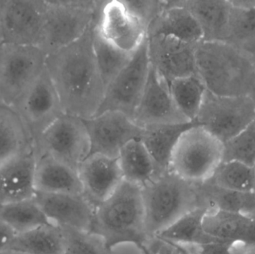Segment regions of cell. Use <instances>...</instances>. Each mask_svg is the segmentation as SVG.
Returning <instances> with one entry per match:
<instances>
[{
	"label": "cell",
	"instance_id": "31",
	"mask_svg": "<svg viewBox=\"0 0 255 254\" xmlns=\"http://www.w3.org/2000/svg\"><path fill=\"white\" fill-rule=\"evenodd\" d=\"M169 86L180 113L189 122H194L207 90L200 78L198 76L180 78L172 81Z\"/></svg>",
	"mask_w": 255,
	"mask_h": 254
},
{
	"label": "cell",
	"instance_id": "22",
	"mask_svg": "<svg viewBox=\"0 0 255 254\" xmlns=\"http://www.w3.org/2000/svg\"><path fill=\"white\" fill-rule=\"evenodd\" d=\"M194 16L202 41L226 42L232 4L227 0H175Z\"/></svg>",
	"mask_w": 255,
	"mask_h": 254
},
{
	"label": "cell",
	"instance_id": "7",
	"mask_svg": "<svg viewBox=\"0 0 255 254\" xmlns=\"http://www.w3.org/2000/svg\"><path fill=\"white\" fill-rule=\"evenodd\" d=\"M47 55L35 46L0 47V99L11 107L46 70Z\"/></svg>",
	"mask_w": 255,
	"mask_h": 254
},
{
	"label": "cell",
	"instance_id": "4",
	"mask_svg": "<svg viewBox=\"0 0 255 254\" xmlns=\"http://www.w3.org/2000/svg\"><path fill=\"white\" fill-rule=\"evenodd\" d=\"M141 189L148 237L158 235L189 212L205 207L201 201L197 183L170 171L154 177Z\"/></svg>",
	"mask_w": 255,
	"mask_h": 254
},
{
	"label": "cell",
	"instance_id": "17",
	"mask_svg": "<svg viewBox=\"0 0 255 254\" xmlns=\"http://www.w3.org/2000/svg\"><path fill=\"white\" fill-rule=\"evenodd\" d=\"M82 194L96 207L107 199L124 181L118 158L90 155L78 168Z\"/></svg>",
	"mask_w": 255,
	"mask_h": 254
},
{
	"label": "cell",
	"instance_id": "25",
	"mask_svg": "<svg viewBox=\"0 0 255 254\" xmlns=\"http://www.w3.org/2000/svg\"><path fill=\"white\" fill-rule=\"evenodd\" d=\"M65 247L62 228L49 223L16 234L7 249L25 254H64Z\"/></svg>",
	"mask_w": 255,
	"mask_h": 254
},
{
	"label": "cell",
	"instance_id": "18",
	"mask_svg": "<svg viewBox=\"0 0 255 254\" xmlns=\"http://www.w3.org/2000/svg\"><path fill=\"white\" fill-rule=\"evenodd\" d=\"M36 163L32 143L0 166V204L34 198Z\"/></svg>",
	"mask_w": 255,
	"mask_h": 254
},
{
	"label": "cell",
	"instance_id": "21",
	"mask_svg": "<svg viewBox=\"0 0 255 254\" xmlns=\"http://www.w3.org/2000/svg\"><path fill=\"white\" fill-rule=\"evenodd\" d=\"M165 36L196 45L202 41V32L192 13L175 0L167 1L166 9L147 30V37Z\"/></svg>",
	"mask_w": 255,
	"mask_h": 254
},
{
	"label": "cell",
	"instance_id": "1",
	"mask_svg": "<svg viewBox=\"0 0 255 254\" xmlns=\"http://www.w3.org/2000/svg\"><path fill=\"white\" fill-rule=\"evenodd\" d=\"M99 19L80 39L46 57V70L58 92L63 111L82 119L97 114L106 89L93 46L94 28Z\"/></svg>",
	"mask_w": 255,
	"mask_h": 254
},
{
	"label": "cell",
	"instance_id": "36",
	"mask_svg": "<svg viewBox=\"0 0 255 254\" xmlns=\"http://www.w3.org/2000/svg\"><path fill=\"white\" fill-rule=\"evenodd\" d=\"M65 236L64 254H109L103 237L91 231L61 228Z\"/></svg>",
	"mask_w": 255,
	"mask_h": 254
},
{
	"label": "cell",
	"instance_id": "3",
	"mask_svg": "<svg viewBox=\"0 0 255 254\" xmlns=\"http://www.w3.org/2000/svg\"><path fill=\"white\" fill-rule=\"evenodd\" d=\"M91 232L103 237L109 250L123 243L140 246L148 237L141 187L124 180L96 207Z\"/></svg>",
	"mask_w": 255,
	"mask_h": 254
},
{
	"label": "cell",
	"instance_id": "27",
	"mask_svg": "<svg viewBox=\"0 0 255 254\" xmlns=\"http://www.w3.org/2000/svg\"><path fill=\"white\" fill-rule=\"evenodd\" d=\"M202 204L210 210L239 213L255 218V192L223 189L209 181L197 183Z\"/></svg>",
	"mask_w": 255,
	"mask_h": 254
},
{
	"label": "cell",
	"instance_id": "40",
	"mask_svg": "<svg viewBox=\"0 0 255 254\" xmlns=\"http://www.w3.org/2000/svg\"><path fill=\"white\" fill-rule=\"evenodd\" d=\"M15 236L16 234L11 229L0 222V252L8 248Z\"/></svg>",
	"mask_w": 255,
	"mask_h": 254
},
{
	"label": "cell",
	"instance_id": "16",
	"mask_svg": "<svg viewBox=\"0 0 255 254\" xmlns=\"http://www.w3.org/2000/svg\"><path fill=\"white\" fill-rule=\"evenodd\" d=\"M151 67L168 85L180 78L198 76L195 46L173 37H147Z\"/></svg>",
	"mask_w": 255,
	"mask_h": 254
},
{
	"label": "cell",
	"instance_id": "23",
	"mask_svg": "<svg viewBox=\"0 0 255 254\" xmlns=\"http://www.w3.org/2000/svg\"><path fill=\"white\" fill-rule=\"evenodd\" d=\"M35 187L43 193L82 194L77 170L46 155H37Z\"/></svg>",
	"mask_w": 255,
	"mask_h": 254
},
{
	"label": "cell",
	"instance_id": "45",
	"mask_svg": "<svg viewBox=\"0 0 255 254\" xmlns=\"http://www.w3.org/2000/svg\"><path fill=\"white\" fill-rule=\"evenodd\" d=\"M3 44H4V43H3L2 37H1V32H0V47H1Z\"/></svg>",
	"mask_w": 255,
	"mask_h": 254
},
{
	"label": "cell",
	"instance_id": "26",
	"mask_svg": "<svg viewBox=\"0 0 255 254\" xmlns=\"http://www.w3.org/2000/svg\"><path fill=\"white\" fill-rule=\"evenodd\" d=\"M118 159L124 180L139 187L159 175L155 164L141 140L129 142L121 149Z\"/></svg>",
	"mask_w": 255,
	"mask_h": 254
},
{
	"label": "cell",
	"instance_id": "20",
	"mask_svg": "<svg viewBox=\"0 0 255 254\" xmlns=\"http://www.w3.org/2000/svg\"><path fill=\"white\" fill-rule=\"evenodd\" d=\"M205 232L216 240L255 247V218L239 213L210 210L203 219Z\"/></svg>",
	"mask_w": 255,
	"mask_h": 254
},
{
	"label": "cell",
	"instance_id": "35",
	"mask_svg": "<svg viewBox=\"0 0 255 254\" xmlns=\"http://www.w3.org/2000/svg\"><path fill=\"white\" fill-rule=\"evenodd\" d=\"M235 161L254 167L255 120L241 133L224 143L223 162Z\"/></svg>",
	"mask_w": 255,
	"mask_h": 254
},
{
	"label": "cell",
	"instance_id": "33",
	"mask_svg": "<svg viewBox=\"0 0 255 254\" xmlns=\"http://www.w3.org/2000/svg\"><path fill=\"white\" fill-rule=\"evenodd\" d=\"M208 181L229 190L255 192V168L235 161L223 162Z\"/></svg>",
	"mask_w": 255,
	"mask_h": 254
},
{
	"label": "cell",
	"instance_id": "12",
	"mask_svg": "<svg viewBox=\"0 0 255 254\" xmlns=\"http://www.w3.org/2000/svg\"><path fill=\"white\" fill-rule=\"evenodd\" d=\"M45 1L0 0V32L4 44L38 45Z\"/></svg>",
	"mask_w": 255,
	"mask_h": 254
},
{
	"label": "cell",
	"instance_id": "44",
	"mask_svg": "<svg viewBox=\"0 0 255 254\" xmlns=\"http://www.w3.org/2000/svg\"><path fill=\"white\" fill-rule=\"evenodd\" d=\"M244 254H255V247L250 249L249 252H246V253Z\"/></svg>",
	"mask_w": 255,
	"mask_h": 254
},
{
	"label": "cell",
	"instance_id": "48",
	"mask_svg": "<svg viewBox=\"0 0 255 254\" xmlns=\"http://www.w3.org/2000/svg\"><path fill=\"white\" fill-rule=\"evenodd\" d=\"M254 167H255V166H254Z\"/></svg>",
	"mask_w": 255,
	"mask_h": 254
},
{
	"label": "cell",
	"instance_id": "38",
	"mask_svg": "<svg viewBox=\"0 0 255 254\" xmlns=\"http://www.w3.org/2000/svg\"><path fill=\"white\" fill-rule=\"evenodd\" d=\"M139 246L144 254H193L187 246L158 235L148 237Z\"/></svg>",
	"mask_w": 255,
	"mask_h": 254
},
{
	"label": "cell",
	"instance_id": "24",
	"mask_svg": "<svg viewBox=\"0 0 255 254\" xmlns=\"http://www.w3.org/2000/svg\"><path fill=\"white\" fill-rule=\"evenodd\" d=\"M195 125H198L192 122L145 129L141 141L154 161L159 175L169 171L171 157L178 140L187 130Z\"/></svg>",
	"mask_w": 255,
	"mask_h": 254
},
{
	"label": "cell",
	"instance_id": "34",
	"mask_svg": "<svg viewBox=\"0 0 255 254\" xmlns=\"http://www.w3.org/2000/svg\"><path fill=\"white\" fill-rule=\"evenodd\" d=\"M97 25L94 28L93 37L94 55L103 82L107 86L127 66L134 52L128 53L108 43L100 35Z\"/></svg>",
	"mask_w": 255,
	"mask_h": 254
},
{
	"label": "cell",
	"instance_id": "42",
	"mask_svg": "<svg viewBox=\"0 0 255 254\" xmlns=\"http://www.w3.org/2000/svg\"><path fill=\"white\" fill-rule=\"evenodd\" d=\"M248 96L251 98L255 109V76L252 83L251 87H250V92H249Z\"/></svg>",
	"mask_w": 255,
	"mask_h": 254
},
{
	"label": "cell",
	"instance_id": "6",
	"mask_svg": "<svg viewBox=\"0 0 255 254\" xmlns=\"http://www.w3.org/2000/svg\"><path fill=\"white\" fill-rule=\"evenodd\" d=\"M224 144L199 125L191 127L180 137L174 149L169 171L194 183L212 177L223 161Z\"/></svg>",
	"mask_w": 255,
	"mask_h": 254
},
{
	"label": "cell",
	"instance_id": "30",
	"mask_svg": "<svg viewBox=\"0 0 255 254\" xmlns=\"http://www.w3.org/2000/svg\"><path fill=\"white\" fill-rule=\"evenodd\" d=\"M0 222L7 225L16 234L50 223L34 198L0 204Z\"/></svg>",
	"mask_w": 255,
	"mask_h": 254
},
{
	"label": "cell",
	"instance_id": "15",
	"mask_svg": "<svg viewBox=\"0 0 255 254\" xmlns=\"http://www.w3.org/2000/svg\"><path fill=\"white\" fill-rule=\"evenodd\" d=\"M97 28L108 43L128 53L136 52L147 37L143 24L121 0L105 1Z\"/></svg>",
	"mask_w": 255,
	"mask_h": 254
},
{
	"label": "cell",
	"instance_id": "29",
	"mask_svg": "<svg viewBox=\"0 0 255 254\" xmlns=\"http://www.w3.org/2000/svg\"><path fill=\"white\" fill-rule=\"evenodd\" d=\"M32 144L14 110L0 105V166Z\"/></svg>",
	"mask_w": 255,
	"mask_h": 254
},
{
	"label": "cell",
	"instance_id": "41",
	"mask_svg": "<svg viewBox=\"0 0 255 254\" xmlns=\"http://www.w3.org/2000/svg\"><path fill=\"white\" fill-rule=\"evenodd\" d=\"M233 7L241 9H250L255 7L254 0H229Z\"/></svg>",
	"mask_w": 255,
	"mask_h": 254
},
{
	"label": "cell",
	"instance_id": "5",
	"mask_svg": "<svg viewBox=\"0 0 255 254\" xmlns=\"http://www.w3.org/2000/svg\"><path fill=\"white\" fill-rule=\"evenodd\" d=\"M105 1H45L43 28L37 47L48 55L80 39L100 18Z\"/></svg>",
	"mask_w": 255,
	"mask_h": 254
},
{
	"label": "cell",
	"instance_id": "28",
	"mask_svg": "<svg viewBox=\"0 0 255 254\" xmlns=\"http://www.w3.org/2000/svg\"><path fill=\"white\" fill-rule=\"evenodd\" d=\"M208 211L207 207H198L180 218L158 236L184 246L222 242L208 235L204 229L203 219Z\"/></svg>",
	"mask_w": 255,
	"mask_h": 254
},
{
	"label": "cell",
	"instance_id": "8",
	"mask_svg": "<svg viewBox=\"0 0 255 254\" xmlns=\"http://www.w3.org/2000/svg\"><path fill=\"white\" fill-rule=\"evenodd\" d=\"M254 120V104L248 95H217L206 90L194 122L224 144Z\"/></svg>",
	"mask_w": 255,
	"mask_h": 254
},
{
	"label": "cell",
	"instance_id": "9",
	"mask_svg": "<svg viewBox=\"0 0 255 254\" xmlns=\"http://www.w3.org/2000/svg\"><path fill=\"white\" fill-rule=\"evenodd\" d=\"M36 155H46L78 170L91 152L83 119L64 114L51 124L33 143Z\"/></svg>",
	"mask_w": 255,
	"mask_h": 254
},
{
	"label": "cell",
	"instance_id": "32",
	"mask_svg": "<svg viewBox=\"0 0 255 254\" xmlns=\"http://www.w3.org/2000/svg\"><path fill=\"white\" fill-rule=\"evenodd\" d=\"M226 43L253 56L255 52V7L231 8Z\"/></svg>",
	"mask_w": 255,
	"mask_h": 254
},
{
	"label": "cell",
	"instance_id": "43",
	"mask_svg": "<svg viewBox=\"0 0 255 254\" xmlns=\"http://www.w3.org/2000/svg\"><path fill=\"white\" fill-rule=\"evenodd\" d=\"M0 254H25L21 253V252H16V251L10 250V249H6L3 252H0Z\"/></svg>",
	"mask_w": 255,
	"mask_h": 254
},
{
	"label": "cell",
	"instance_id": "19",
	"mask_svg": "<svg viewBox=\"0 0 255 254\" xmlns=\"http://www.w3.org/2000/svg\"><path fill=\"white\" fill-rule=\"evenodd\" d=\"M34 200L50 223L60 228L91 231L94 207L83 194L36 192Z\"/></svg>",
	"mask_w": 255,
	"mask_h": 254
},
{
	"label": "cell",
	"instance_id": "46",
	"mask_svg": "<svg viewBox=\"0 0 255 254\" xmlns=\"http://www.w3.org/2000/svg\"><path fill=\"white\" fill-rule=\"evenodd\" d=\"M252 59H253V64H254V66L255 67V53L253 54V56H252Z\"/></svg>",
	"mask_w": 255,
	"mask_h": 254
},
{
	"label": "cell",
	"instance_id": "10",
	"mask_svg": "<svg viewBox=\"0 0 255 254\" xmlns=\"http://www.w3.org/2000/svg\"><path fill=\"white\" fill-rule=\"evenodd\" d=\"M149 70L146 37L127 66L106 86L103 102L96 115L118 111L132 119L143 94Z\"/></svg>",
	"mask_w": 255,
	"mask_h": 254
},
{
	"label": "cell",
	"instance_id": "11",
	"mask_svg": "<svg viewBox=\"0 0 255 254\" xmlns=\"http://www.w3.org/2000/svg\"><path fill=\"white\" fill-rule=\"evenodd\" d=\"M10 108L19 116L32 143L64 113L46 70Z\"/></svg>",
	"mask_w": 255,
	"mask_h": 254
},
{
	"label": "cell",
	"instance_id": "47",
	"mask_svg": "<svg viewBox=\"0 0 255 254\" xmlns=\"http://www.w3.org/2000/svg\"><path fill=\"white\" fill-rule=\"evenodd\" d=\"M0 105H3L2 103H1V99H0Z\"/></svg>",
	"mask_w": 255,
	"mask_h": 254
},
{
	"label": "cell",
	"instance_id": "37",
	"mask_svg": "<svg viewBox=\"0 0 255 254\" xmlns=\"http://www.w3.org/2000/svg\"><path fill=\"white\" fill-rule=\"evenodd\" d=\"M124 1L128 9L143 24L146 30L167 6V1L160 0H125Z\"/></svg>",
	"mask_w": 255,
	"mask_h": 254
},
{
	"label": "cell",
	"instance_id": "14",
	"mask_svg": "<svg viewBox=\"0 0 255 254\" xmlns=\"http://www.w3.org/2000/svg\"><path fill=\"white\" fill-rule=\"evenodd\" d=\"M133 122L143 129L189 122L177 108L167 82L150 65L148 80Z\"/></svg>",
	"mask_w": 255,
	"mask_h": 254
},
{
	"label": "cell",
	"instance_id": "39",
	"mask_svg": "<svg viewBox=\"0 0 255 254\" xmlns=\"http://www.w3.org/2000/svg\"><path fill=\"white\" fill-rule=\"evenodd\" d=\"M193 254H238L236 246L226 242H216L202 246H187Z\"/></svg>",
	"mask_w": 255,
	"mask_h": 254
},
{
	"label": "cell",
	"instance_id": "13",
	"mask_svg": "<svg viewBox=\"0 0 255 254\" xmlns=\"http://www.w3.org/2000/svg\"><path fill=\"white\" fill-rule=\"evenodd\" d=\"M83 120L91 143L90 155L118 158L126 145L132 140H141L145 131L121 112L106 111Z\"/></svg>",
	"mask_w": 255,
	"mask_h": 254
},
{
	"label": "cell",
	"instance_id": "2",
	"mask_svg": "<svg viewBox=\"0 0 255 254\" xmlns=\"http://www.w3.org/2000/svg\"><path fill=\"white\" fill-rule=\"evenodd\" d=\"M196 70L207 90L217 95H248L255 76L252 57L226 42L195 46Z\"/></svg>",
	"mask_w": 255,
	"mask_h": 254
}]
</instances>
